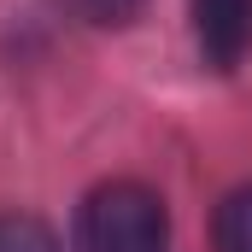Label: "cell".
I'll list each match as a JSON object with an SVG mask.
<instances>
[{
  "instance_id": "cell-3",
  "label": "cell",
  "mask_w": 252,
  "mask_h": 252,
  "mask_svg": "<svg viewBox=\"0 0 252 252\" xmlns=\"http://www.w3.org/2000/svg\"><path fill=\"white\" fill-rule=\"evenodd\" d=\"M211 241H217V252H252V188H235L217 205Z\"/></svg>"
},
{
  "instance_id": "cell-4",
  "label": "cell",
  "mask_w": 252,
  "mask_h": 252,
  "mask_svg": "<svg viewBox=\"0 0 252 252\" xmlns=\"http://www.w3.org/2000/svg\"><path fill=\"white\" fill-rule=\"evenodd\" d=\"M59 6L76 18V24H88V30H124V24L141 18L147 0H59Z\"/></svg>"
},
{
  "instance_id": "cell-1",
  "label": "cell",
  "mask_w": 252,
  "mask_h": 252,
  "mask_svg": "<svg viewBox=\"0 0 252 252\" xmlns=\"http://www.w3.org/2000/svg\"><path fill=\"white\" fill-rule=\"evenodd\" d=\"M76 252H170L164 199L141 182H106L76 211Z\"/></svg>"
},
{
  "instance_id": "cell-2",
  "label": "cell",
  "mask_w": 252,
  "mask_h": 252,
  "mask_svg": "<svg viewBox=\"0 0 252 252\" xmlns=\"http://www.w3.org/2000/svg\"><path fill=\"white\" fill-rule=\"evenodd\" d=\"M193 35L211 70H235L252 53V0H193Z\"/></svg>"
},
{
  "instance_id": "cell-5",
  "label": "cell",
  "mask_w": 252,
  "mask_h": 252,
  "mask_svg": "<svg viewBox=\"0 0 252 252\" xmlns=\"http://www.w3.org/2000/svg\"><path fill=\"white\" fill-rule=\"evenodd\" d=\"M0 252H59V241L35 217H0Z\"/></svg>"
}]
</instances>
